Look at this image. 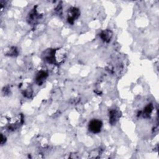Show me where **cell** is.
<instances>
[{
	"label": "cell",
	"mask_w": 159,
	"mask_h": 159,
	"mask_svg": "<svg viewBox=\"0 0 159 159\" xmlns=\"http://www.w3.org/2000/svg\"><path fill=\"white\" fill-rule=\"evenodd\" d=\"M103 126V123L100 120L93 119L90 123L88 128L89 130L93 134H98L101 131Z\"/></svg>",
	"instance_id": "6da1fadb"
},
{
	"label": "cell",
	"mask_w": 159,
	"mask_h": 159,
	"mask_svg": "<svg viewBox=\"0 0 159 159\" xmlns=\"http://www.w3.org/2000/svg\"><path fill=\"white\" fill-rule=\"evenodd\" d=\"M80 16L79 10L76 8H70L68 14V21L70 24H73Z\"/></svg>",
	"instance_id": "7a4b0ae2"
},
{
	"label": "cell",
	"mask_w": 159,
	"mask_h": 159,
	"mask_svg": "<svg viewBox=\"0 0 159 159\" xmlns=\"http://www.w3.org/2000/svg\"><path fill=\"white\" fill-rule=\"evenodd\" d=\"M100 36L104 42H109L112 38V33L110 30H105L101 32Z\"/></svg>",
	"instance_id": "3957f363"
},
{
	"label": "cell",
	"mask_w": 159,
	"mask_h": 159,
	"mask_svg": "<svg viewBox=\"0 0 159 159\" xmlns=\"http://www.w3.org/2000/svg\"><path fill=\"white\" fill-rule=\"evenodd\" d=\"M110 116L111 124H115L117 122L119 118L120 117L119 112V111H118L116 110H112L110 112Z\"/></svg>",
	"instance_id": "277c9868"
},
{
	"label": "cell",
	"mask_w": 159,
	"mask_h": 159,
	"mask_svg": "<svg viewBox=\"0 0 159 159\" xmlns=\"http://www.w3.org/2000/svg\"><path fill=\"white\" fill-rule=\"evenodd\" d=\"M47 77V74L45 72L41 71L38 73L37 76H36V83L39 85H41L45 81V80Z\"/></svg>",
	"instance_id": "5b68a950"
},
{
	"label": "cell",
	"mask_w": 159,
	"mask_h": 159,
	"mask_svg": "<svg viewBox=\"0 0 159 159\" xmlns=\"http://www.w3.org/2000/svg\"><path fill=\"white\" fill-rule=\"evenodd\" d=\"M152 109H153V106H152V105L151 104L147 106L145 108V110H144L145 114H146V115H147V114H151V112L152 111Z\"/></svg>",
	"instance_id": "8992f818"
}]
</instances>
